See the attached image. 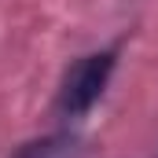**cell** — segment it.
I'll list each match as a JSON object with an SVG mask.
<instances>
[{"instance_id":"2","label":"cell","mask_w":158,"mask_h":158,"mask_svg":"<svg viewBox=\"0 0 158 158\" xmlns=\"http://www.w3.org/2000/svg\"><path fill=\"white\" fill-rule=\"evenodd\" d=\"M11 158H92V151L85 140L70 136V132H52V136L26 140L22 147H15Z\"/></svg>"},{"instance_id":"1","label":"cell","mask_w":158,"mask_h":158,"mask_svg":"<svg viewBox=\"0 0 158 158\" xmlns=\"http://www.w3.org/2000/svg\"><path fill=\"white\" fill-rule=\"evenodd\" d=\"M114 66H118V52H92V55L77 59L66 70L63 88H59V99H55L59 114H66V118L88 114L99 103V96L107 92V81L114 74Z\"/></svg>"}]
</instances>
